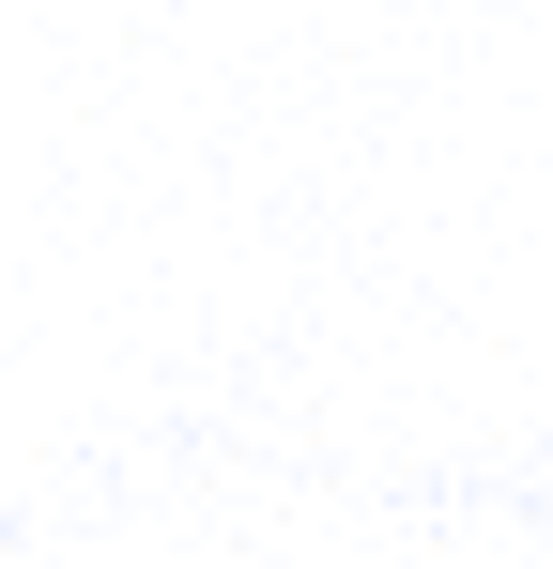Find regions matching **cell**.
I'll return each instance as SVG.
<instances>
[{
  "instance_id": "1",
  "label": "cell",
  "mask_w": 553,
  "mask_h": 569,
  "mask_svg": "<svg viewBox=\"0 0 553 569\" xmlns=\"http://www.w3.org/2000/svg\"><path fill=\"white\" fill-rule=\"evenodd\" d=\"M0 569H16V523H0Z\"/></svg>"
}]
</instances>
